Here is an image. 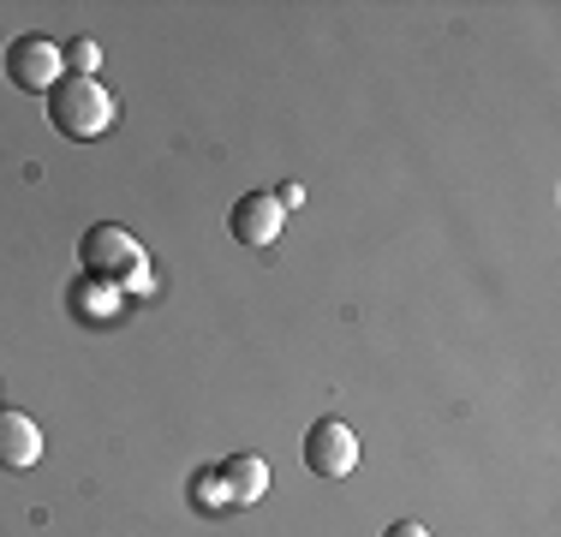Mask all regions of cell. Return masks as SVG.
I'll use <instances>...</instances> for the list:
<instances>
[{"label":"cell","instance_id":"2","mask_svg":"<svg viewBox=\"0 0 561 537\" xmlns=\"http://www.w3.org/2000/svg\"><path fill=\"white\" fill-rule=\"evenodd\" d=\"M78 263H84V275H96V281H126L131 268H144L150 258H144V245L119 221H96L84 239H78Z\"/></svg>","mask_w":561,"mask_h":537},{"label":"cell","instance_id":"4","mask_svg":"<svg viewBox=\"0 0 561 537\" xmlns=\"http://www.w3.org/2000/svg\"><path fill=\"white\" fill-rule=\"evenodd\" d=\"M305 466H311V478H323V483H335V478L353 472V466H358V436H353V424L317 419L311 430H305Z\"/></svg>","mask_w":561,"mask_h":537},{"label":"cell","instance_id":"11","mask_svg":"<svg viewBox=\"0 0 561 537\" xmlns=\"http://www.w3.org/2000/svg\"><path fill=\"white\" fill-rule=\"evenodd\" d=\"M275 204H280V209H299V204H305V185H299V180H287V185L275 192Z\"/></svg>","mask_w":561,"mask_h":537},{"label":"cell","instance_id":"10","mask_svg":"<svg viewBox=\"0 0 561 537\" xmlns=\"http://www.w3.org/2000/svg\"><path fill=\"white\" fill-rule=\"evenodd\" d=\"M60 60H66V78H96V72H102V48L90 43V36L66 43V48H60Z\"/></svg>","mask_w":561,"mask_h":537},{"label":"cell","instance_id":"8","mask_svg":"<svg viewBox=\"0 0 561 537\" xmlns=\"http://www.w3.org/2000/svg\"><path fill=\"white\" fill-rule=\"evenodd\" d=\"M72 299H78V317H114L126 293H119V281H96V275H84V281H78Z\"/></svg>","mask_w":561,"mask_h":537},{"label":"cell","instance_id":"7","mask_svg":"<svg viewBox=\"0 0 561 537\" xmlns=\"http://www.w3.org/2000/svg\"><path fill=\"white\" fill-rule=\"evenodd\" d=\"M221 483H227V502L233 507H257L263 495H270V466L257 460V454H233V460L216 466Z\"/></svg>","mask_w":561,"mask_h":537},{"label":"cell","instance_id":"12","mask_svg":"<svg viewBox=\"0 0 561 537\" xmlns=\"http://www.w3.org/2000/svg\"><path fill=\"white\" fill-rule=\"evenodd\" d=\"M382 537H431V526H419V519H394Z\"/></svg>","mask_w":561,"mask_h":537},{"label":"cell","instance_id":"3","mask_svg":"<svg viewBox=\"0 0 561 537\" xmlns=\"http://www.w3.org/2000/svg\"><path fill=\"white\" fill-rule=\"evenodd\" d=\"M0 66H7L12 90H24V96H48L66 78L60 43H48V36H19V43H7V60Z\"/></svg>","mask_w":561,"mask_h":537},{"label":"cell","instance_id":"6","mask_svg":"<svg viewBox=\"0 0 561 537\" xmlns=\"http://www.w3.org/2000/svg\"><path fill=\"white\" fill-rule=\"evenodd\" d=\"M36 460H43V430H36V419L19 407H0V466L7 472H31Z\"/></svg>","mask_w":561,"mask_h":537},{"label":"cell","instance_id":"5","mask_svg":"<svg viewBox=\"0 0 561 537\" xmlns=\"http://www.w3.org/2000/svg\"><path fill=\"white\" fill-rule=\"evenodd\" d=\"M280 227H287V209L275 204V192H245L233 204V215H227V233H233L239 245H251V251L275 245Z\"/></svg>","mask_w":561,"mask_h":537},{"label":"cell","instance_id":"1","mask_svg":"<svg viewBox=\"0 0 561 537\" xmlns=\"http://www.w3.org/2000/svg\"><path fill=\"white\" fill-rule=\"evenodd\" d=\"M114 96L96 84V78H60L55 90H48V119H55V132L60 138H72V144H90V138H102V132L114 126Z\"/></svg>","mask_w":561,"mask_h":537},{"label":"cell","instance_id":"9","mask_svg":"<svg viewBox=\"0 0 561 537\" xmlns=\"http://www.w3.org/2000/svg\"><path fill=\"white\" fill-rule=\"evenodd\" d=\"M192 502L204 507V514H227V507H233V502H227V483H221L216 466H204V472L192 478Z\"/></svg>","mask_w":561,"mask_h":537}]
</instances>
